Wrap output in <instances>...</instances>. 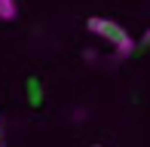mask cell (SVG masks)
Segmentation results:
<instances>
[{
	"instance_id": "obj_1",
	"label": "cell",
	"mask_w": 150,
	"mask_h": 147,
	"mask_svg": "<svg viewBox=\"0 0 150 147\" xmlns=\"http://www.w3.org/2000/svg\"><path fill=\"white\" fill-rule=\"evenodd\" d=\"M86 28L92 31V34H98V37H104L107 43L117 49V55L122 58H129L135 52V40L129 37V31L122 28L120 22H113V18H104V16H92L89 22H86Z\"/></svg>"
},
{
	"instance_id": "obj_2",
	"label": "cell",
	"mask_w": 150,
	"mask_h": 147,
	"mask_svg": "<svg viewBox=\"0 0 150 147\" xmlns=\"http://www.w3.org/2000/svg\"><path fill=\"white\" fill-rule=\"evenodd\" d=\"M16 12H18L16 0H0V18H3V22H12V18H16Z\"/></svg>"
},
{
	"instance_id": "obj_3",
	"label": "cell",
	"mask_w": 150,
	"mask_h": 147,
	"mask_svg": "<svg viewBox=\"0 0 150 147\" xmlns=\"http://www.w3.org/2000/svg\"><path fill=\"white\" fill-rule=\"evenodd\" d=\"M141 43H144V46H147V49H150V28L144 31V37H141Z\"/></svg>"
},
{
	"instance_id": "obj_4",
	"label": "cell",
	"mask_w": 150,
	"mask_h": 147,
	"mask_svg": "<svg viewBox=\"0 0 150 147\" xmlns=\"http://www.w3.org/2000/svg\"><path fill=\"white\" fill-rule=\"evenodd\" d=\"M0 147H3V138H0Z\"/></svg>"
},
{
	"instance_id": "obj_5",
	"label": "cell",
	"mask_w": 150,
	"mask_h": 147,
	"mask_svg": "<svg viewBox=\"0 0 150 147\" xmlns=\"http://www.w3.org/2000/svg\"><path fill=\"white\" fill-rule=\"evenodd\" d=\"M95 147H98V144H95Z\"/></svg>"
}]
</instances>
